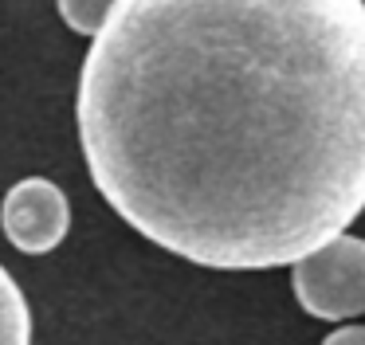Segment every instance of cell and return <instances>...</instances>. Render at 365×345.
<instances>
[{"mask_svg": "<svg viewBox=\"0 0 365 345\" xmlns=\"http://www.w3.org/2000/svg\"><path fill=\"white\" fill-rule=\"evenodd\" d=\"M75 114L95 188L150 243L287 267L365 212V0H118Z\"/></svg>", "mask_w": 365, "mask_h": 345, "instance_id": "cell-1", "label": "cell"}, {"mask_svg": "<svg viewBox=\"0 0 365 345\" xmlns=\"http://www.w3.org/2000/svg\"><path fill=\"white\" fill-rule=\"evenodd\" d=\"M0 224L16 251L24 255H48L63 243L71 227V208H67L63 188H56L43 177H28L9 188L0 204Z\"/></svg>", "mask_w": 365, "mask_h": 345, "instance_id": "cell-3", "label": "cell"}, {"mask_svg": "<svg viewBox=\"0 0 365 345\" xmlns=\"http://www.w3.org/2000/svg\"><path fill=\"white\" fill-rule=\"evenodd\" d=\"M291 287L310 318L346 321L365 314V240L334 235L291 263Z\"/></svg>", "mask_w": 365, "mask_h": 345, "instance_id": "cell-2", "label": "cell"}, {"mask_svg": "<svg viewBox=\"0 0 365 345\" xmlns=\"http://www.w3.org/2000/svg\"><path fill=\"white\" fill-rule=\"evenodd\" d=\"M0 345H32L28 298L4 267H0Z\"/></svg>", "mask_w": 365, "mask_h": 345, "instance_id": "cell-4", "label": "cell"}, {"mask_svg": "<svg viewBox=\"0 0 365 345\" xmlns=\"http://www.w3.org/2000/svg\"><path fill=\"white\" fill-rule=\"evenodd\" d=\"M114 8H118V0H59L63 24L71 31H79V36H98Z\"/></svg>", "mask_w": 365, "mask_h": 345, "instance_id": "cell-5", "label": "cell"}, {"mask_svg": "<svg viewBox=\"0 0 365 345\" xmlns=\"http://www.w3.org/2000/svg\"><path fill=\"white\" fill-rule=\"evenodd\" d=\"M322 345H365V326H346L338 334H330Z\"/></svg>", "mask_w": 365, "mask_h": 345, "instance_id": "cell-6", "label": "cell"}]
</instances>
